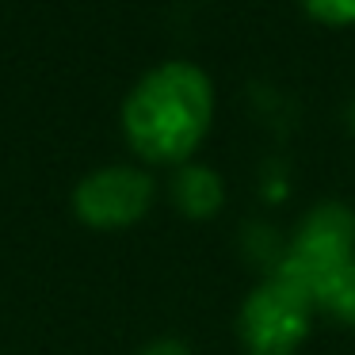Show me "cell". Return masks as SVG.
<instances>
[{
  "instance_id": "4",
  "label": "cell",
  "mask_w": 355,
  "mask_h": 355,
  "mask_svg": "<svg viewBox=\"0 0 355 355\" xmlns=\"http://www.w3.org/2000/svg\"><path fill=\"white\" fill-rule=\"evenodd\" d=\"M153 176L130 164H107L77 184L73 191V210L92 230H126L141 222L153 207Z\"/></svg>"
},
{
  "instance_id": "2",
  "label": "cell",
  "mask_w": 355,
  "mask_h": 355,
  "mask_svg": "<svg viewBox=\"0 0 355 355\" xmlns=\"http://www.w3.org/2000/svg\"><path fill=\"white\" fill-rule=\"evenodd\" d=\"M317 302L286 275H268L248 291L237 313V332L248 355H294L313 329Z\"/></svg>"
},
{
  "instance_id": "1",
  "label": "cell",
  "mask_w": 355,
  "mask_h": 355,
  "mask_svg": "<svg viewBox=\"0 0 355 355\" xmlns=\"http://www.w3.org/2000/svg\"><path fill=\"white\" fill-rule=\"evenodd\" d=\"M214 119V85L191 62H164L130 88L123 134L149 164H187Z\"/></svg>"
},
{
  "instance_id": "8",
  "label": "cell",
  "mask_w": 355,
  "mask_h": 355,
  "mask_svg": "<svg viewBox=\"0 0 355 355\" xmlns=\"http://www.w3.org/2000/svg\"><path fill=\"white\" fill-rule=\"evenodd\" d=\"M138 355H191V352H187L184 340H176V336H161V340H149V344L141 347Z\"/></svg>"
},
{
  "instance_id": "7",
  "label": "cell",
  "mask_w": 355,
  "mask_h": 355,
  "mask_svg": "<svg viewBox=\"0 0 355 355\" xmlns=\"http://www.w3.org/2000/svg\"><path fill=\"white\" fill-rule=\"evenodd\" d=\"M309 19L329 27H355V0H302Z\"/></svg>"
},
{
  "instance_id": "6",
  "label": "cell",
  "mask_w": 355,
  "mask_h": 355,
  "mask_svg": "<svg viewBox=\"0 0 355 355\" xmlns=\"http://www.w3.org/2000/svg\"><path fill=\"white\" fill-rule=\"evenodd\" d=\"M313 302H317L321 313L332 317V321L355 329V260L344 263V268H336L329 279H321V283L313 286Z\"/></svg>"
},
{
  "instance_id": "5",
  "label": "cell",
  "mask_w": 355,
  "mask_h": 355,
  "mask_svg": "<svg viewBox=\"0 0 355 355\" xmlns=\"http://www.w3.org/2000/svg\"><path fill=\"white\" fill-rule=\"evenodd\" d=\"M172 202L195 222L214 218L225 202L222 176L214 168H207V164H180L176 176H172Z\"/></svg>"
},
{
  "instance_id": "3",
  "label": "cell",
  "mask_w": 355,
  "mask_h": 355,
  "mask_svg": "<svg viewBox=\"0 0 355 355\" xmlns=\"http://www.w3.org/2000/svg\"><path fill=\"white\" fill-rule=\"evenodd\" d=\"M352 260H355V214L344 202H321L298 222L275 271L313 294V286L321 279H329L336 268H344Z\"/></svg>"
}]
</instances>
